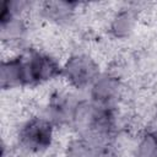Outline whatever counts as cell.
<instances>
[{"instance_id": "obj_1", "label": "cell", "mask_w": 157, "mask_h": 157, "mask_svg": "<svg viewBox=\"0 0 157 157\" xmlns=\"http://www.w3.org/2000/svg\"><path fill=\"white\" fill-rule=\"evenodd\" d=\"M52 139V128L44 120H32L22 130V141L23 144L32 150L45 148L50 144Z\"/></svg>"}]
</instances>
